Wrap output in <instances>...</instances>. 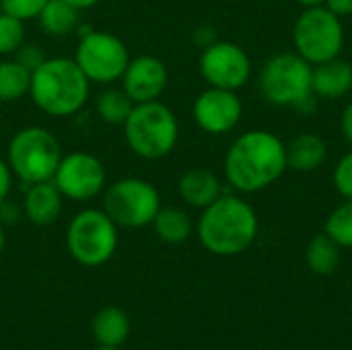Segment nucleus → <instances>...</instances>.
Segmentation results:
<instances>
[{
  "label": "nucleus",
  "instance_id": "nucleus-4",
  "mask_svg": "<svg viewBox=\"0 0 352 350\" xmlns=\"http://www.w3.org/2000/svg\"><path fill=\"white\" fill-rule=\"evenodd\" d=\"M122 128L126 144L134 155L142 159L167 157L175 149L179 136L175 113L159 99L134 103Z\"/></svg>",
  "mask_w": 352,
  "mask_h": 350
},
{
  "label": "nucleus",
  "instance_id": "nucleus-6",
  "mask_svg": "<svg viewBox=\"0 0 352 350\" xmlns=\"http://www.w3.org/2000/svg\"><path fill=\"white\" fill-rule=\"evenodd\" d=\"M118 225L101 208H85L76 212L66 231V248L74 262L87 268L107 264L118 250Z\"/></svg>",
  "mask_w": 352,
  "mask_h": 350
},
{
  "label": "nucleus",
  "instance_id": "nucleus-38",
  "mask_svg": "<svg viewBox=\"0 0 352 350\" xmlns=\"http://www.w3.org/2000/svg\"><path fill=\"white\" fill-rule=\"evenodd\" d=\"M0 12H2V6H0Z\"/></svg>",
  "mask_w": 352,
  "mask_h": 350
},
{
  "label": "nucleus",
  "instance_id": "nucleus-27",
  "mask_svg": "<svg viewBox=\"0 0 352 350\" xmlns=\"http://www.w3.org/2000/svg\"><path fill=\"white\" fill-rule=\"evenodd\" d=\"M45 2L47 0H0V6L4 12L16 17L21 21H31V19H37V14Z\"/></svg>",
  "mask_w": 352,
  "mask_h": 350
},
{
  "label": "nucleus",
  "instance_id": "nucleus-39",
  "mask_svg": "<svg viewBox=\"0 0 352 350\" xmlns=\"http://www.w3.org/2000/svg\"><path fill=\"white\" fill-rule=\"evenodd\" d=\"M0 350H2V349H0Z\"/></svg>",
  "mask_w": 352,
  "mask_h": 350
},
{
  "label": "nucleus",
  "instance_id": "nucleus-34",
  "mask_svg": "<svg viewBox=\"0 0 352 350\" xmlns=\"http://www.w3.org/2000/svg\"><path fill=\"white\" fill-rule=\"evenodd\" d=\"M66 2H70V4L76 6L78 10H87V8H93L95 4H99L101 0H66Z\"/></svg>",
  "mask_w": 352,
  "mask_h": 350
},
{
  "label": "nucleus",
  "instance_id": "nucleus-23",
  "mask_svg": "<svg viewBox=\"0 0 352 350\" xmlns=\"http://www.w3.org/2000/svg\"><path fill=\"white\" fill-rule=\"evenodd\" d=\"M305 258H307V266L316 274L328 276L340 266V245L328 233H320L307 245Z\"/></svg>",
  "mask_w": 352,
  "mask_h": 350
},
{
  "label": "nucleus",
  "instance_id": "nucleus-14",
  "mask_svg": "<svg viewBox=\"0 0 352 350\" xmlns=\"http://www.w3.org/2000/svg\"><path fill=\"white\" fill-rule=\"evenodd\" d=\"M120 80L134 103L157 101L167 87V66L155 56H136L130 58Z\"/></svg>",
  "mask_w": 352,
  "mask_h": 350
},
{
  "label": "nucleus",
  "instance_id": "nucleus-2",
  "mask_svg": "<svg viewBox=\"0 0 352 350\" xmlns=\"http://www.w3.org/2000/svg\"><path fill=\"white\" fill-rule=\"evenodd\" d=\"M91 93V80L74 58H45L31 72L29 95L52 118H68L82 109Z\"/></svg>",
  "mask_w": 352,
  "mask_h": 350
},
{
  "label": "nucleus",
  "instance_id": "nucleus-7",
  "mask_svg": "<svg viewBox=\"0 0 352 350\" xmlns=\"http://www.w3.org/2000/svg\"><path fill=\"white\" fill-rule=\"evenodd\" d=\"M161 208L157 188L142 177H122L105 188L103 210L124 229H142L153 223Z\"/></svg>",
  "mask_w": 352,
  "mask_h": 350
},
{
  "label": "nucleus",
  "instance_id": "nucleus-15",
  "mask_svg": "<svg viewBox=\"0 0 352 350\" xmlns=\"http://www.w3.org/2000/svg\"><path fill=\"white\" fill-rule=\"evenodd\" d=\"M64 206V196L54 182H41L27 186L23 198V217L37 227L54 225Z\"/></svg>",
  "mask_w": 352,
  "mask_h": 350
},
{
  "label": "nucleus",
  "instance_id": "nucleus-36",
  "mask_svg": "<svg viewBox=\"0 0 352 350\" xmlns=\"http://www.w3.org/2000/svg\"><path fill=\"white\" fill-rule=\"evenodd\" d=\"M297 2H301L303 6H320L324 0H297Z\"/></svg>",
  "mask_w": 352,
  "mask_h": 350
},
{
  "label": "nucleus",
  "instance_id": "nucleus-28",
  "mask_svg": "<svg viewBox=\"0 0 352 350\" xmlns=\"http://www.w3.org/2000/svg\"><path fill=\"white\" fill-rule=\"evenodd\" d=\"M334 184L344 198L352 200V153H349L338 163V167L334 171Z\"/></svg>",
  "mask_w": 352,
  "mask_h": 350
},
{
  "label": "nucleus",
  "instance_id": "nucleus-31",
  "mask_svg": "<svg viewBox=\"0 0 352 350\" xmlns=\"http://www.w3.org/2000/svg\"><path fill=\"white\" fill-rule=\"evenodd\" d=\"M326 2L334 14H351L352 12V0H326Z\"/></svg>",
  "mask_w": 352,
  "mask_h": 350
},
{
  "label": "nucleus",
  "instance_id": "nucleus-10",
  "mask_svg": "<svg viewBox=\"0 0 352 350\" xmlns=\"http://www.w3.org/2000/svg\"><path fill=\"white\" fill-rule=\"evenodd\" d=\"M344 33L342 25L338 21V14H334L330 8L322 6H309L295 25V45L307 62H328L336 58L342 50Z\"/></svg>",
  "mask_w": 352,
  "mask_h": 350
},
{
  "label": "nucleus",
  "instance_id": "nucleus-5",
  "mask_svg": "<svg viewBox=\"0 0 352 350\" xmlns=\"http://www.w3.org/2000/svg\"><path fill=\"white\" fill-rule=\"evenodd\" d=\"M60 161L62 146L58 138L41 126L21 128L8 142L6 163L12 175L27 186L52 182Z\"/></svg>",
  "mask_w": 352,
  "mask_h": 350
},
{
  "label": "nucleus",
  "instance_id": "nucleus-26",
  "mask_svg": "<svg viewBox=\"0 0 352 350\" xmlns=\"http://www.w3.org/2000/svg\"><path fill=\"white\" fill-rule=\"evenodd\" d=\"M25 43V21L0 12V56H12Z\"/></svg>",
  "mask_w": 352,
  "mask_h": 350
},
{
  "label": "nucleus",
  "instance_id": "nucleus-1",
  "mask_svg": "<svg viewBox=\"0 0 352 350\" xmlns=\"http://www.w3.org/2000/svg\"><path fill=\"white\" fill-rule=\"evenodd\" d=\"M287 167V149L270 132L254 130L239 136L225 157L229 184L239 192L270 186Z\"/></svg>",
  "mask_w": 352,
  "mask_h": 350
},
{
  "label": "nucleus",
  "instance_id": "nucleus-18",
  "mask_svg": "<svg viewBox=\"0 0 352 350\" xmlns=\"http://www.w3.org/2000/svg\"><path fill=\"white\" fill-rule=\"evenodd\" d=\"M130 328L132 326L128 314L116 305H107L99 309L91 324L95 342L99 347H116V349H120L128 340Z\"/></svg>",
  "mask_w": 352,
  "mask_h": 350
},
{
  "label": "nucleus",
  "instance_id": "nucleus-12",
  "mask_svg": "<svg viewBox=\"0 0 352 350\" xmlns=\"http://www.w3.org/2000/svg\"><path fill=\"white\" fill-rule=\"evenodd\" d=\"M200 70L212 87L235 91L248 83L252 66L250 58L239 45L219 41L204 47L200 58Z\"/></svg>",
  "mask_w": 352,
  "mask_h": 350
},
{
  "label": "nucleus",
  "instance_id": "nucleus-16",
  "mask_svg": "<svg viewBox=\"0 0 352 350\" xmlns=\"http://www.w3.org/2000/svg\"><path fill=\"white\" fill-rule=\"evenodd\" d=\"M179 196L184 202L196 208H206L221 196V182L219 177L204 167L188 169L177 184Z\"/></svg>",
  "mask_w": 352,
  "mask_h": 350
},
{
  "label": "nucleus",
  "instance_id": "nucleus-11",
  "mask_svg": "<svg viewBox=\"0 0 352 350\" xmlns=\"http://www.w3.org/2000/svg\"><path fill=\"white\" fill-rule=\"evenodd\" d=\"M52 182L66 200L87 202L105 192L107 173L99 157L87 151H72L68 155H62Z\"/></svg>",
  "mask_w": 352,
  "mask_h": 350
},
{
  "label": "nucleus",
  "instance_id": "nucleus-29",
  "mask_svg": "<svg viewBox=\"0 0 352 350\" xmlns=\"http://www.w3.org/2000/svg\"><path fill=\"white\" fill-rule=\"evenodd\" d=\"M14 60H19L25 68H29L31 72L45 60V54H43V50L41 47H37V45H21L19 50H16V54H14Z\"/></svg>",
  "mask_w": 352,
  "mask_h": 350
},
{
  "label": "nucleus",
  "instance_id": "nucleus-30",
  "mask_svg": "<svg viewBox=\"0 0 352 350\" xmlns=\"http://www.w3.org/2000/svg\"><path fill=\"white\" fill-rule=\"evenodd\" d=\"M12 171L8 167V163L4 159H0V204L8 198L10 194V186H12Z\"/></svg>",
  "mask_w": 352,
  "mask_h": 350
},
{
  "label": "nucleus",
  "instance_id": "nucleus-19",
  "mask_svg": "<svg viewBox=\"0 0 352 350\" xmlns=\"http://www.w3.org/2000/svg\"><path fill=\"white\" fill-rule=\"evenodd\" d=\"M78 14L80 10L72 6L66 0H47L43 8L37 14L39 27L52 35V37H62L72 33L78 27Z\"/></svg>",
  "mask_w": 352,
  "mask_h": 350
},
{
  "label": "nucleus",
  "instance_id": "nucleus-37",
  "mask_svg": "<svg viewBox=\"0 0 352 350\" xmlns=\"http://www.w3.org/2000/svg\"><path fill=\"white\" fill-rule=\"evenodd\" d=\"M93 350H120V349H116V347H99V344H97Z\"/></svg>",
  "mask_w": 352,
  "mask_h": 350
},
{
  "label": "nucleus",
  "instance_id": "nucleus-22",
  "mask_svg": "<svg viewBox=\"0 0 352 350\" xmlns=\"http://www.w3.org/2000/svg\"><path fill=\"white\" fill-rule=\"evenodd\" d=\"M31 70L25 68L19 60L6 58L0 60V103H12L29 95Z\"/></svg>",
  "mask_w": 352,
  "mask_h": 350
},
{
  "label": "nucleus",
  "instance_id": "nucleus-20",
  "mask_svg": "<svg viewBox=\"0 0 352 350\" xmlns=\"http://www.w3.org/2000/svg\"><path fill=\"white\" fill-rule=\"evenodd\" d=\"M151 225L155 227L157 237L171 245L184 243L192 235V219L188 217V212L175 206H161Z\"/></svg>",
  "mask_w": 352,
  "mask_h": 350
},
{
  "label": "nucleus",
  "instance_id": "nucleus-24",
  "mask_svg": "<svg viewBox=\"0 0 352 350\" xmlns=\"http://www.w3.org/2000/svg\"><path fill=\"white\" fill-rule=\"evenodd\" d=\"M132 107H134V101L128 97V93L122 87L120 89L109 87V89L101 91L95 101V109H97L99 118L111 126H124Z\"/></svg>",
  "mask_w": 352,
  "mask_h": 350
},
{
  "label": "nucleus",
  "instance_id": "nucleus-3",
  "mask_svg": "<svg viewBox=\"0 0 352 350\" xmlns=\"http://www.w3.org/2000/svg\"><path fill=\"white\" fill-rule=\"evenodd\" d=\"M258 233L254 208L237 196H219L198 221L200 243L217 256H235L252 245Z\"/></svg>",
  "mask_w": 352,
  "mask_h": 350
},
{
  "label": "nucleus",
  "instance_id": "nucleus-8",
  "mask_svg": "<svg viewBox=\"0 0 352 350\" xmlns=\"http://www.w3.org/2000/svg\"><path fill=\"white\" fill-rule=\"evenodd\" d=\"M74 62L91 83L111 85L122 78L130 52L126 43L109 31H87L80 35Z\"/></svg>",
  "mask_w": 352,
  "mask_h": 350
},
{
  "label": "nucleus",
  "instance_id": "nucleus-21",
  "mask_svg": "<svg viewBox=\"0 0 352 350\" xmlns=\"http://www.w3.org/2000/svg\"><path fill=\"white\" fill-rule=\"evenodd\" d=\"M326 159V142L318 134L297 136L287 151V165L295 171H311Z\"/></svg>",
  "mask_w": 352,
  "mask_h": 350
},
{
  "label": "nucleus",
  "instance_id": "nucleus-32",
  "mask_svg": "<svg viewBox=\"0 0 352 350\" xmlns=\"http://www.w3.org/2000/svg\"><path fill=\"white\" fill-rule=\"evenodd\" d=\"M196 35H202V37H196L194 41L200 43V45H204V47H208V45L212 43V39H214V31H212L210 27H200V29L196 31Z\"/></svg>",
  "mask_w": 352,
  "mask_h": 350
},
{
  "label": "nucleus",
  "instance_id": "nucleus-35",
  "mask_svg": "<svg viewBox=\"0 0 352 350\" xmlns=\"http://www.w3.org/2000/svg\"><path fill=\"white\" fill-rule=\"evenodd\" d=\"M4 243H6V235H4V225L0 223V256L4 252Z\"/></svg>",
  "mask_w": 352,
  "mask_h": 350
},
{
  "label": "nucleus",
  "instance_id": "nucleus-9",
  "mask_svg": "<svg viewBox=\"0 0 352 350\" xmlns=\"http://www.w3.org/2000/svg\"><path fill=\"white\" fill-rule=\"evenodd\" d=\"M311 74L314 70L305 58L295 54H278L262 68V95L274 105H297L314 93Z\"/></svg>",
  "mask_w": 352,
  "mask_h": 350
},
{
  "label": "nucleus",
  "instance_id": "nucleus-17",
  "mask_svg": "<svg viewBox=\"0 0 352 350\" xmlns=\"http://www.w3.org/2000/svg\"><path fill=\"white\" fill-rule=\"evenodd\" d=\"M311 89L314 93L328 99L346 95L352 89V66L338 58L318 64L311 74Z\"/></svg>",
  "mask_w": 352,
  "mask_h": 350
},
{
  "label": "nucleus",
  "instance_id": "nucleus-25",
  "mask_svg": "<svg viewBox=\"0 0 352 350\" xmlns=\"http://www.w3.org/2000/svg\"><path fill=\"white\" fill-rule=\"evenodd\" d=\"M326 233L340 245L352 248V200L340 204L326 223Z\"/></svg>",
  "mask_w": 352,
  "mask_h": 350
},
{
  "label": "nucleus",
  "instance_id": "nucleus-13",
  "mask_svg": "<svg viewBox=\"0 0 352 350\" xmlns=\"http://www.w3.org/2000/svg\"><path fill=\"white\" fill-rule=\"evenodd\" d=\"M241 101L229 89L210 87L194 103V120L208 134H225L237 126Z\"/></svg>",
  "mask_w": 352,
  "mask_h": 350
},
{
  "label": "nucleus",
  "instance_id": "nucleus-33",
  "mask_svg": "<svg viewBox=\"0 0 352 350\" xmlns=\"http://www.w3.org/2000/svg\"><path fill=\"white\" fill-rule=\"evenodd\" d=\"M342 132L349 138V142H352V103L342 113Z\"/></svg>",
  "mask_w": 352,
  "mask_h": 350
}]
</instances>
